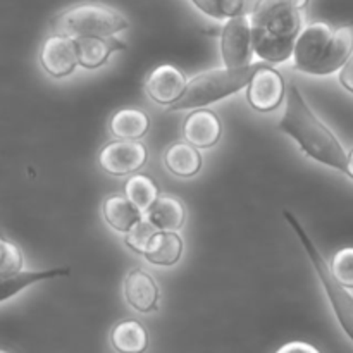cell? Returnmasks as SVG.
Listing matches in <instances>:
<instances>
[{
  "label": "cell",
  "instance_id": "cell-9",
  "mask_svg": "<svg viewBox=\"0 0 353 353\" xmlns=\"http://www.w3.org/2000/svg\"><path fill=\"white\" fill-rule=\"evenodd\" d=\"M147 159L148 150L141 141L114 140L100 150L99 164L107 174L128 176L143 168Z\"/></svg>",
  "mask_w": 353,
  "mask_h": 353
},
{
  "label": "cell",
  "instance_id": "cell-1",
  "mask_svg": "<svg viewBox=\"0 0 353 353\" xmlns=\"http://www.w3.org/2000/svg\"><path fill=\"white\" fill-rule=\"evenodd\" d=\"M309 0H257L250 14L252 47L259 59L271 64L288 61L303 30Z\"/></svg>",
  "mask_w": 353,
  "mask_h": 353
},
{
  "label": "cell",
  "instance_id": "cell-13",
  "mask_svg": "<svg viewBox=\"0 0 353 353\" xmlns=\"http://www.w3.org/2000/svg\"><path fill=\"white\" fill-rule=\"evenodd\" d=\"M221 134H223V124L212 110H195L186 117L183 126V137L186 143L195 147L196 150L214 147L221 140Z\"/></svg>",
  "mask_w": 353,
  "mask_h": 353
},
{
  "label": "cell",
  "instance_id": "cell-6",
  "mask_svg": "<svg viewBox=\"0 0 353 353\" xmlns=\"http://www.w3.org/2000/svg\"><path fill=\"white\" fill-rule=\"evenodd\" d=\"M255 68L257 64H250L241 71H230L224 68L202 72L190 79L183 95L169 107V110L200 109V107H205L217 100L226 99L248 86Z\"/></svg>",
  "mask_w": 353,
  "mask_h": 353
},
{
  "label": "cell",
  "instance_id": "cell-5",
  "mask_svg": "<svg viewBox=\"0 0 353 353\" xmlns=\"http://www.w3.org/2000/svg\"><path fill=\"white\" fill-rule=\"evenodd\" d=\"M283 216H285L286 223L292 226V230L295 231L296 238L300 240V245H302L303 250H305L307 257H309L310 264H312L314 271H316L317 278H319L321 285H323L324 293H326L327 300H330V305L331 309H333L338 324H340L343 333L348 336V340L353 343V295L350 293V290L341 286L340 283L334 279V276L331 274L330 264H327V261L324 259V255L321 254L317 245L314 243L312 238L309 236V233L303 230L300 221L296 219L292 212H288V210H285Z\"/></svg>",
  "mask_w": 353,
  "mask_h": 353
},
{
  "label": "cell",
  "instance_id": "cell-20",
  "mask_svg": "<svg viewBox=\"0 0 353 353\" xmlns=\"http://www.w3.org/2000/svg\"><path fill=\"white\" fill-rule=\"evenodd\" d=\"M164 164L174 176L192 178L202 169V155L190 143H174L164 152Z\"/></svg>",
  "mask_w": 353,
  "mask_h": 353
},
{
  "label": "cell",
  "instance_id": "cell-14",
  "mask_svg": "<svg viewBox=\"0 0 353 353\" xmlns=\"http://www.w3.org/2000/svg\"><path fill=\"white\" fill-rule=\"evenodd\" d=\"M78 54V64L85 69H99L109 61L110 55L116 50H123L124 43L117 38H100V37H83L72 38Z\"/></svg>",
  "mask_w": 353,
  "mask_h": 353
},
{
  "label": "cell",
  "instance_id": "cell-26",
  "mask_svg": "<svg viewBox=\"0 0 353 353\" xmlns=\"http://www.w3.org/2000/svg\"><path fill=\"white\" fill-rule=\"evenodd\" d=\"M192 2L205 16L217 21L223 19V14H221V0H192Z\"/></svg>",
  "mask_w": 353,
  "mask_h": 353
},
{
  "label": "cell",
  "instance_id": "cell-8",
  "mask_svg": "<svg viewBox=\"0 0 353 353\" xmlns=\"http://www.w3.org/2000/svg\"><path fill=\"white\" fill-rule=\"evenodd\" d=\"M286 83L278 69L257 64L247 86V100L259 112H271L285 100Z\"/></svg>",
  "mask_w": 353,
  "mask_h": 353
},
{
  "label": "cell",
  "instance_id": "cell-18",
  "mask_svg": "<svg viewBox=\"0 0 353 353\" xmlns=\"http://www.w3.org/2000/svg\"><path fill=\"white\" fill-rule=\"evenodd\" d=\"M110 343L117 353H145L148 347V333L137 319L121 321L110 333Z\"/></svg>",
  "mask_w": 353,
  "mask_h": 353
},
{
  "label": "cell",
  "instance_id": "cell-21",
  "mask_svg": "<svg viewBox=\"0 0 353 353\" xmlns=\"http://www.w3.org/2000/svg\"><path fill=\"white\" fill-rule=\"evenodd\" d=\"M69 269H47V271H23L14 276H0V302L12 299L14 295L26 290L34 283L45 281V279H55L68 276Z\"/></svg>",
  "mask_w": 353,
  "mask_h": 353
},
{
  "label": "cell",
  "instance_id": "cell-29",
  "mask_svg": "<svg viewBox=\"0 0 353 353\" xmlns=\"http://www.w3.org/2000/svg\"><path fill=\"white\" fill-rule=\"evenodd\" d=\"M345 174L353 179V148L347 154V171H345Z\"/></svg>",
  "mask_w": 353,
  "mask_h": 353
},
{
  "label": "cell",
  "instance_id": "cell-27",
  "mask_svg": "<svg viewBox=\"0 0 353 353\" xmlns=\"http://www.w3.org/2000/svg\"><path fill=\"white\" fill-rule=\"evenodd\" d=\"M276 353H321V350H317L314 345L305 343V341H290V343L278 348Z\"/></svg>",
  "mask_w": 353,
  "mask_h": 353
},
{
  "label": "cell",
  "instance_id": "cell-4",
  "mask_svg": "<svg viewBox=\"0 0 353 353\" xmlns=\"http://www.w3.org/2000/svg\"><path fill=\"white\" fill-rule=\"evenodd\" d=\"M50 26L54 34H64L69 38H109L128 30L130 21L124 14L105 3L85 2L59 12L50 21Z\"/></svg>",
  "mask_w": 353,
  "mask_h": 353
},
{
  "label": "cell",
  "instance_id": "cell-28",
  "mask_svg": "<svg viewBox=\"0 0 353 353\" xmlns=\"http://www.w3.org/2000/svg\"><path fill=\"white\" fill-rule=\"evenodd\" d=\"M338 72H340V74H338V79H340L341 86H343L347 92L353 93V54L347 61V64H345Z\"/></svg>",
  "mask_w": 353,
  "mask_h": 353
},
{
  "label": "cell",
  "instance_id": "cell-25",
  "mask_svg": "<svg viewBox=\"0 0 353 353\" xmlns=\"http://www.w3.org/2000/svg\"><path fill=\"white\" fill-rule=\"evenodd\" d=\"M159 231L155 230V228L152 226L147 219H143V217H141V219L138 221V223L134 224L130 231H126V233H124V243H126L133 252L143 255L145 250H147L148 243H150V240Z\"/></svg>",
  "mask_w": 353,
  "mask_h": 353
},
{
  "label": "cell",
  "instance_id": "cell-2",
  "mask_svg": "<svg viewBox=\"0 0 353 353\" xmlns=\"http://www.w3.org/2000/svg\"><path fill=\"white\" fill-rule=\"evenodd\" d=\"M279 130L296 141L303 154L331 169L347 171V150L336 134L310 109L295 83L286 95V110L279 121Z\"/></svg>",
  "mask_w": 353,
  "mask_h": 353
},
{
  "label": "cell",
  "instance_id": "cell-11",
  "mask_svg": "<svg viewBox=\"0 0 353 353\" xmlns=\"http://www.w3.org/2000/svg\"><path fill=\"white\" fill-rule=\"evenodd\" d=\"M188 79L185 72L172 64H162L148 74L145 90L154 102L171 107L185 92Z\"/></svg>",
  "mask_w": 353,
  "mask_h": 353
},
{
  "label": "cell",
  "instance_id": "cell-30",
  "mask_svg": "<svg viewBox=\"0 0 353 353\" xmlns=\"http://www.w3.org/2000/svg\"><path fill=\"white\" fill-rule=\"evenodd\" d=\"M0 353H7V352H3V350H0Z\"/></svg>",
  "mask_w": 353,
  "mask_h": 353
},
{
  "label": "cell",
  "instance_id": "cell-12",
  "mask_svg": "<svg viewBox=\"0 0 353 353\" xmlns=\"http://www.w3.org/2000/svg\"><path fill=\"white\" fill-rule=\"evenodd\" d=\"M124 299L131 309L148 314L159 309L161 292L155 279L147 271L134 268L124 278Z\"/></svg>",
  "mask_w": 353,
  "mask_h": 353
},
{
  "label": "cell",
  "instance_id": "cell-15",
  "mask_svg": "<svg viewBox=\"0 0 353 353\" xmlns=\"http://www.w3.org/2000/svg\"><path fill=\"white\" fill-rule=\"evenodd\" d=\"M143 219H147L157 231L176 233L185 224L186 209L181 200L176 196L161 195L155 200L154 205L143 214Z\"/></svg>",
  "mask_w": 353,
  "mask_h": 353
},
{
  "label": "cell",
  "instance_id": "cell-23",
  "mask_svg": "<svg viewBox=\"0 0 353 353\" xmlns=\"http://www.w3.org/2000/svg\"><path fill=\"white\" fill-rule=\"evenodd\" d=\"M330 269L341 286L353 290V247H343L338 250L331 261Z\"/></svg>",
  "mask_w": 353,
  "mask_h": 353
},
{
  "label": "cell",
  "instance_id": "cell-24",
  "mask_svg": "<svg viewBox=\"0 0 353 353\" xmlns=\"http://www.w3.org/2000/svg\"><path fill=\"white\" fill-rule=\"evenodd\" d=\"M23 252L16 243L0 236V276H14L23 272Z\"/></svg>",
  "mask_w": 353,
  "mask_h": 353
},
{
  "label": "cell",
  "instance_id": "cell-3",
  "mask_svg": "<svg viewBox=\"0 0 353 353\" xmlns=\"http://www.w3.org/2000/svg\"><path fill=\"white\" fill-rule=\"evenodd\" d=\"M353 54V26L333 28L316 21L300 31L293 47V61L300 72L327 76L340 71Z\"/></svg>",
  "mask_w": 353,
  "mask_h": 353
},
{
  "label": "cell",
  "instance_id": "cell-22",
  "mask_svg": "<svg viewBox=\"0 0 353 353\" xmlns=\"http://www.w3.org/2000/svg\"><path fill=\"white\" fill-rule=\"evenodd\" d=\"M124 196L140 210L141 214L147 212L155 200L161 196L159 186L150 176L147 174H133L124 183Z\"/></svg>",
  "mask_w": 353,
  "mask_h": 353
},
{
  "label": "cell",
  "instance_id": "cell-7",
  "mask_svg": "<svg viewBox=\"0 0 353 353\" xmlns=\"http://www.w3.org/2000/svg\"><path fill=\"white\" fill-rule=\"evenodd\" d=\"M254 55L252 47L250 16L231 17L221 31V57L224 68L230 71H241L248 68Z\"/></svg>",
  "mask_w": 353,
  "mask_h": 353
},
{
  "label": "cell",
  "instance_id": "cell-17",
  "mask_svg": "<svg viewBox=\"0 0 353 353\" xmlns=\"http://www.w3.org/2000/svg\"><path fill=\"white\" fill-rule=\"evenodd\" d=\"M102 214L105 223L112 230H116L117 233H126V231H130L143 217V214L124 195L107 196L102 203Z\"/></svg>",
  "mask_w": 353,
  "mask_h": 353
},
{
  "label": "cell",
  "instance_id": "cell-16",
  "mask_svg": "<svg viewBox=\"0 0 353 353\" xmlns=\"http://www.w3.org/2000/svg\"><path fill=\"white\" fill-rule=\"evenodd\" d=\"M150 130V117L145 110L126 107L110 117L109 131L116 140L138 141Z\"/></svg>",
  "mask_w": 353,
  "mask_h": 353
},
{
  "label": "cell",
  "instance_id": "cell-19",
  "mask_svg": "<svg viewBox=\"0 0 353 353\" xmlns=\"http://www.w3.org/2000/svg\"><path fill=\"white\" fill-rule=\"evenodd\" d=\"M183 240L178 233L159 231L148 243L143 257L154 265H174L181 259Z\"/></svg>",
  "mask_w": 353,
  "mask_h": 353
},
{
  "label": "cell",
  "instance_id": "cell-10",
  "mask_svg": "<svg viewBox=\"0 0 353 353\" xmlns=\"http://www.w3.org/2000/svg\"><path fill=\"white\" fill-rule=\"evenodd\" d=\"M41 68L52 78L69 76L78 65L74 40L64 34H50L40 50Z\"/></svg>",
  "mask_w": 353,
  "mask_h": 353
}]
</instances>
